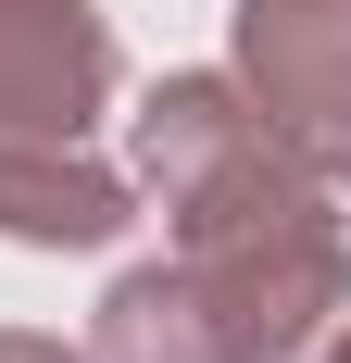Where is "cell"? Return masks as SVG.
<instances>
[{"instance_id": "obj_1", "label": "cell", "mask_w": 351, "mask_h": 363, "mask_svg": "<svg viewBox=\"0 0 351 363\" xmlns=\"http://www.w3.org/2000/svg\"><path fill=\"white\" fill-rule=\"evenodd\" d=\"M351 313V238L276 225V238H176L163 263H126L101 289L88 363H314Z\"/></svg>"}, {"instance_id": "obj_2", "label": "cell", "mask_w": 351, "mask_h": 363, "mask_svg": "<svg viewBox=\"0 0 351 363\" xmlns=\"http://www.w3.org/2000/svg\"><path fill=\"white\" fill-rule=\"evenodd\" d=\"M139 201H163L176 238H276L339 213V188L251 113L239 75H163L139 101Z\"/></svg>"}, {"instance_id": "obj_3", "label": "cell", "mask_w": 351, "mask_h": 363, "mask_svg": "<svg viewBox=\"0 0 351 363\" xmlns=\"http://www.w3.org/2000/svg\"><path fill=\"white\" fill-rule=\"evenodd\" d=\"M239 88L351 201V0H239Z\"/></svg>"}, {"instance_id": "obj_4", "label": "cell", "mask_w": 351, "mask_h": 363, "mask_svg": "<svg viewBox=\"0 0 351 363\" xmlns=\"http://www.w3.org/2000/svg\"><path fill=\"white\" fill-rule=\"evenodd\" d=\"M113 75L126 63L88 0H0V150H88Z\"/></svg>"}, {"instance_id": "obj_5", "label": "cell", "mask_w": 351, "mask_h": 363, "mask_svg": "<svg viewBox=\"0 0 351 363\" xmlns=\"http://www.w3.org/2000/svg\"><path fill=\"white\" fill-rule=\"evenodd\" d=\"M139 225V176L101 150H0V238L26 251H113Z\"/></svg>"}, {"instance_id": "obj_6", "label": "cell", "mask_w": 351, "mask_h": 363, "mask_svg": "<svg viewBox=\"0 0 351 363\" xmlns=\"http://www.w3.org/2000/svg\"><path fill=\"white\" fill-rule=\"evenodd\" d=\"M0 363H88V351H63V338H38V326H0Z\"/></svg>"}, {"instance_id": "obj_7", "label": "cell", "mask_w": 351, "mask_h": 363, "mask_svg": "<svg viewBox=\"0 0 351 363\" xmlns=\"http://www.w3.org/2000/svg\"><path fill=\"white\" fill-rule=\"evenodd\" d=\"M314 363H351V313H339V326H326V338H314Z\"/></svg>"}]
</instances>
